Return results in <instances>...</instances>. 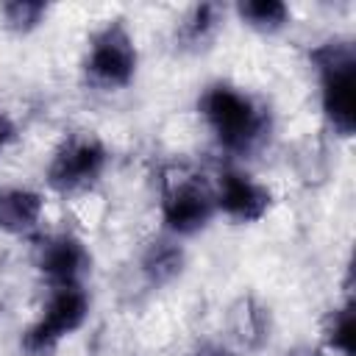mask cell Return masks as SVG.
Segmentation results:
<instances>
[{
	"label": "cell",
	"instance_id": "6",
	"mask_svg": "<svg viewBox=\"0 0 356 356\" xmlns=\"http://www.w3.org/2000/svg\"><path fill=\"white\" fill-rule=\"evenodd\" d=\"M214 189H209L200 181L178 178L167 192L161 203L164 225L172 234H195L214 217Z\"/></svg>",
	"mask_w": 356,
	"mask_h": 356
},
{
	"label": "cell",
	"instance_id": "15",
	"mask_svg": "<svg viewBox=\"0 0 356 356\" xmlns=\"http://www.w3.org/2000/svg\"><path fill=\"white\" fill-rule=\"evenodd\" d=\"M11 136H14V125H11V120L6 114H0V153L6 150V145L11 142Z\"/></svg>",
	"mask_w": 356,
	"mask_h": 356
},
{
	"label": "cell",
	"instance_id": "14",
	"mask_svg": "<svg viewBox=\"0 0 356 356\" xmlns=\"http://www.w3.org/2000/svg\"><path fill=\"white\" fill-rule=\"evenodd\" d=\"M217 22V8L214 6H197L186 22V36L189 39H203L209 28H214Z\"/></svg>",
	"mask_w": 356,
	"mask_h": 356
},
{
	"label": "cell",
	"instance_id": "11",
	"mask_svg": "<svg viewBox=\"0 0 356 356\" xmlns=\"http://www.w3.org/2000/svg\"><path fill=\"white\" fill-rule=\"evenodd\" d=\"M325 339L328 348L337 350L339 356H353L356 350V323H353V309L342 306L331 314L328 328H325Z\"/></svg>",
	"mask_w": 356,
	"mask_h": 356
},
{
	"label": "cell",
	"instance_id": "10",
	"mask_svg": "<svg viewBox=\"0 0 356 356\" xmlns=\"http://www.w3.org/2000/svg\"><path fill=\"white\" fill-rule=\"evenodd\" d=\"M239 14L248 25L259 28V31H275L286 22L289 17V8L278 0H250V3H242L239 6Z\"/></svg>",
	"mask_w": 356,
	"mask_h": 356
},
{
	"label": "cell",
	"instance_id": "2",
	"mask_svg": "<svg viewBox=\"0 0 356 356\" xmlns=\"http://www.w3.org/2000/svg\"><path fill=\"white\" fill-rule=\"evenodd\" d=\"M320 72V103L339 136L353 134V83H356V58L353 47L345 42H331L314 53Z\"/></svg>",
	"mask_w": 356,
	"mask_h": 356
},
{
	"label": "cell",
	"instance_id": "8",
	"mask_svg": "<svg viewBox=\"0 0 356 356\" xmlns=\"http://www.w3.org/2000/svg\"><path fill=\"white\" fill-rule=\"evenodd\" d=\"M39 270L53 286H81V278L89 270V253L81 239L58 234L42 245Z\"/></svg>",
	"mask_w": 356,
	"mask_h": 356
},
{
	"label": "cell",
	"instance_id": "13",
	"mask_svg": "<svg viewBox=\"0 0 356 356\" xmlns=\"http://www.w3.org/2000/svg\"><path fill=\"white\" fill-rule=\"evenodd\" d=\"M44 11H47V8H44L42 3H25V0H22V3L17 0V3L3 6L6 22L14 25V28H22V31H25V28H33V25L44 17Z\"/></svg>",
	"mask_w": 356,
	"mask_h": 356
},
{
	"label": "cell",
	"instance_id": "1",
	"mask_svg": "<svg viewBox=\"0 0 356 356\" xmlns=\"http://www.w3.org/2000/svg\"><path fill=\"white\" fill-rule=\"evenodd\" d=\"M200 114L209 122L217 142L231 153H250L267 134L264 108L245 92L217 83L200 97Z\"/></svg>",
	"mask_w": 356,
	"mask_h": 356
},
{
	"label": "cell",
	"instance_id": "5",
	"mask_svg": "<svg viewBox=\"0 0 356 356\" xmlns=\"http://www.w3.org/2000/svg\"><path fill=\"white\" fill-rule=\"evenodd\" d=\"M106 161H108V156H106V147L100 139L75 136V139L64 142L61 150L53 156L47 175L58 192H78L100 178V172L106 170Z\"/></svg>",
	"mask_w": 356,
	"mask_h": 356
},
{
	"label": "cell",
	"instance_id": "12",
	"mask_svg": "<svg viewBox=\"0 0 356 356\" xmlns=\"http://www.w3.org/2000/svg\"><path fill=\"white\" fill-rule=\"evenodd\" d=\"M178 264H181V253L172 245H167V242H161L159 248H153L150 256L145 259V270L153 278H170L178 270Z\"/></svg>",
	"mask_w": 356,
	"mask_h": 356
},
{
	"label": "cell",
	"instance_id": "16",
	"mask_svg": "<svg viewBox=\"0 0 356 356\" xmlns=\"http://www.w3.org/2000/svg\"><path fill=\"white\" fill-rule=\"evenodd\" d=\"M211 356H220V353H211Z\"/></svg>",
	"mask_w": 356,
	"mask_h": 356
},
{
	"label": "cell",
	"instance_id": "9",
	"mask_svg": "<svg viewBox=\"0 0 356 356\" xmlns=\"http://www.w3.org/2000/svg\"><path fill=\"white\" fill-rule=\"evenodd\" d=\"M42 195L33 189H0V231L22 234L31 231L42 217Z\"/></svg>",
	"mask_w": 356,
	"mask_h": 356
},
{
	"label": "cell",
	"instance_id": "7",
	"mask_svg": "<svg viewBox=\"0 0 356 356\" xmlns=\"http://www.w3.org/2000/svg\"><path fill=\"white\" fill-rule=\"evenodd\" d=\"M214 206H217V211H222L225 217H231L236 222H256L270 209V192L256 178H250L239 170H228L217 181Z\"/></svg>",
	"mask_w": 356,
	"mask_h": 356
},
{
	"label": "cell",
	"instance_id": "3",
	"mask_svg": "<svg viewBox=\"0 0 356 356\" xmlns=\"http://www.w3.org/2000/svg\"><path fill=\"white\" fill-rule=\"evenodd\" d=\"M89 314V298L81 286H53L39 320L25 334V348L31 353L53 350L64 337L78 331Z\"/></svg>",
	"mask_w": 356,
	"mask_h": 356
},
{
	"label": "cell",
	"instance_id": "4",
	"mask_svg": "<svg viewBox=\"0 0 356 356\" xmlns=\"http://www.w3.org/2000/svg\"><path fill=\"white\" fill-rule=\"evenodd\" d=\"M89 81L100 89H122L136 72V47L122 25H106L89 44Z\"/></svg>",
	"mask_w": 356,
	"mask_h": 356
}]
</instances>
